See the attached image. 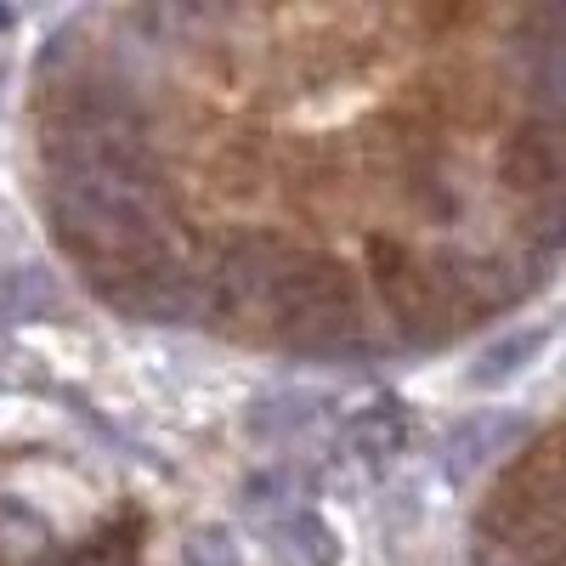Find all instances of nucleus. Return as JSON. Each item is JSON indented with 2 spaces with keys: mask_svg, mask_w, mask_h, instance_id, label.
I'll list each match as a JSON object with an SVG mask.
<instances>
[{
  "mask_svg": "<svg viewBox=\"0 0 566 566\" xmlns=\"http://www.w3.org/2000/svg\"><path fill=\"white\" fill-rule=\"evenodd\" d=\"M544 340H549V328H527V335H510V340L488 346V352L476 357V368H470V386H504L527 357L544 352Z\"/></svg>",
  "mask_w": 566,
  "mask_h": 566,
  "instance_id": "20e7f679",
  "label": "nucleus"
},
{
  "mask_svg": "<svg viewBox=\"0 0 566 566\" xmlns=\"http://www.w3.org/2000/svg\"><path fill=\"white\" fill-rule=\"evenodd\" d=\"M312 419V397H272V402H261V408H250V431L255 437H277V431H301V424Z\"/></svg>",
  "mask_w": 566,
  "mask_h": 566,
  "instance_id": "423d86ee",
  "label": "nucleus"
},
{
  "mask_svg": "<svg viewBox=\"0 0 566 566\" xmlns=\"http://www.w3.org/2000/svg\"><path fill=\"white\" fill-rule=\"evenodd\" d=\"M277 538H283V555H295L301 566H335L340 560V538L328 533V522L317 510H290Z\"/></svg>",
  "mask_w": 566,
  "mask_h": 566,
  "instance_id": "7ed1b4c3",
  "label": "nucleus"
},
{
  "mask_svg": "<svg viewBox=\"0 0 566 566\" xmlns=\"http://www.w3.org/2000/svg\"><path fill=\"white\" fill-rule=\"evenodd\" d=\"M515 437H522V419H510V413H493V408H476L470 419H459L448 442H442V470L464 488L470 476H476L482 464H493V453H504Z\"/></svg>",
  "mask_w": 566,
  "mask_h": 566,
  "instance_id": "f257e3e1",
  "label": "nucleus"
},
{
  "mask_svg": "<svg viewBox=\"0 0 566 566\" xmlns=\"http://www.w3.org/2000/svg\"><path fill=\"white\" fill-rule=\"evenodd\" d=\"M181 560L187 566H239V544H232L227 527H199L193 538H187Z\"/></svg>",
  "mask_w": 566,
  "mask_h": 566,
  "instance_id": "0eeeda50",
  "label": "nucleus"
},
{
  "mask_svg": "<svg viewBox=\"0 0 566 566\" xmlns=\"http://www.w3.org/2000/svg\"><path fill=\"white\" fill-rule=\"evenodd\" d=\"M40 312H45V277L40 272L0 277V317H40Z\"/></svg>",
  "mask_w": 566,
  "mask_h": 566,
  "instance_id": "39448f33",
  "label": "nucleus"
},
{
  "mask_svg": "<svg viewBox=\"0 0 566 566\" xmlns=\"http://www.w3.org/2000/svg\"><path fill=\"white\" fill-rule=\"evenodd\" d=\"M408 408L402 402H368L352 424H346V437H352V448L368 459V464H386V459H397L402 448H408Z\"/></svg>",
  "mask_w": 566,
  "mask_h": 566,
  "instance_id": "f03ea898",
  "label": "nucleus"
}]
</instances>
